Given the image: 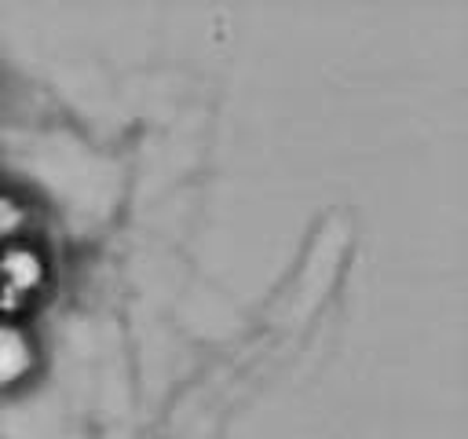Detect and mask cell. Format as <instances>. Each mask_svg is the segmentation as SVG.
I'll return each instance as SVG.
<instances>
[{
	"label": "cell",
	"instance_id": "6da1fadb",
	"mask_svg": "<svg viewBox=\"0 0 468 439\" xmlns=\"http://www.w3.org/2000/svg\"><path fill=\"white\" fill-rule=\"evenodd\" d=\"M40 282H44V260L33 249L11 245L0 252V311L22 307L26 293H33Z\"/></svg>",
	"mask_w": 468,
	"mask_h": 439
},
{
	"label": "cell",
	"instance_id": "7a4b0ae2",
	"mask_svg": "<svg viewBox=\"0 0 468 439\" xmlns=\"http://www.w3.org/2000/svg\"><path fill=\"white\" fill-rule=\"evenodd\" d=\"M29 366H33V344L26 340V333L15 326H0V388L22 380Z\"/></svg>",
	"mask_w": 468,
	"mask_h": 439
},
{
	"label": "cell",
	"instance_id": "3957f363",
	"mask_svg": "<svg viewBox=\"0 0 468 439\" xmlns=\"http://www.w3.org/2000/svg\"><path fill=\"white\" fill-rule=\"evenodd\" d=\"M22 223H26V209H22L15 198H4V194H0V241L11 238V234H18Z\"/></svg>",
	"mask_w": 468,
	"mask_h": 439
}]
</instances>
